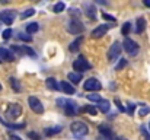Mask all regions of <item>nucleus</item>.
Listing matches in <instances>:
<instances>
[{
	"label": "nucleus",
	"instance_id": "13",
	"mask_svg": "<svg viewBox=\"0 0 150 140\" xmlns=\"http://www.w3.org/2000/svg\"><path fill=\"white\" fill-rule=\"evenodd\" d=\"M85 10H86L88 18H91L92 21H95V18H96V9H95V6L91 4V3H85Z\"/></svg>",
	"mask_w": 150,
	"mask_h": 140
},
{
	"label": "nucleus",
	"instance_id": "19",
	"mask_svg": "<svg viewBox=\"0 0 150 140\" xmlns=\"http://www.w3.org/2000/svg\"><path fill=\"white\" fill-rule=\"evenodd\" d=\"M109 108H111V105H109V101H106V99H100L99 102H98V109H99L100 112H108L109 111Z\"/></svg>",
	"mask_w": 150,
	"mask_h": 140
},
{
	"label": "nucleus",
	"instance_id": "30",
	"mask_svg": "<svg viewBox=\"0 0 150 140\" xmlns=\"http://www.w3.org/2000/svg\"><path fill=\"white\" fill-rule=\"evenodd\" d=\"M125 66H127V60H125V58H120L118 64L115 66V70H117V72H120V70H122Z\"/></svg>",
	"mask_w": 150,
	"mask_h": 140
},
{
	"label": "nucleus",
	"instance_id": "18",
	"mask_svg": "<svg viewBox=\"0 0 150 140\" xmlns=\"http://www.w3.org/2000/svg\"><path fill=\"white\" fill-rule=\"evenodd\" d=\"M60 88L64 91V92L67 93V95H73V93H76L74 91V88L69 83V82H60Z\"/></svg>",
	"mask_w": 150,
	"mask_h": 140
},
{
	"label": "nucleus",
	"instance_id": "35",
	"mask_svg": "<svg viewBox=\"0 0 150 140\" xmlns=\"http://www.w3.org/2000/svg\"><path fill=\"white\" fill-rule=\"evenodd\" d=\"M149 112H150V107H143V108H140L139 115H140V117H144V115H147Z\"/></svg>",
	"mask_w": 150,
	"mask_h": 140
},
{
	"label": "nucleus",
	"instance_id": "20",
	"mask_svg": "<svg viewBox=\"0 0 150 140\" xmlns=\"http://www.w3.org/2000/svg\"><path fill=\"white\" fill-rule=\"evenodd\" d=\"M69 80L71 83H79L82 80V73H77V72H70L69 73Z\"/></svg>",
	"mask_w": 150,
	"mask_h": 140
},
{
	"label": "nucleus",
	"instance_id": "6",
	"mask_svg": "<svg viewBox=\"0 0 150 140\" xmlns=\"http://www.w3.org/2000/svg\"><path fill=\"white\" fill-rule=\"evenodd\" d=\"M121 50H122V47H121L120 43H114L112 45L109 47L108 53H106V58H108L109 61H112V60L118 58V57H120V54H121Z\"/></svg>",
	"mask_w": 150,
	"mask_h": 140
},
{
	"label": "nucleus",
	"instance_id": "2",
	"mask_svg": "<svg viewBox=\"0 0 150 140\" xmlns=\"http://www.w3.org/2000/svg\"><path fill=\"white\" fill-rule=\"evenodd\" d=\"M73 70H76L77 73L88 72V70H91V63L83 55H79V58H76L73 61Z\"/></svg>",
	"mask_w": 150,
	"mask_h": 140
},
{
	"label": "nucleus",
	"instance_id": "49",
	"mask_svg": "<svg viewBox=\"0 0 150 140\" xmlns=\"http://www.w3.org/2000/svg\"><path fill=\"white\" fill-rule=\"evenodd\" d=\"M149 129H150V126H149Z\"/></svg>",
	"mask_w": 150,
	"mask_h": 140
},
{
	"label": "nucleus",
	"instance_id": "47",
	"mask_svg": "<svg viewBox=\"0 0 150 140\" xmlns=\"http://www.w3.org/2000/svg\"><path fill=\"white\" fill-rule=\"evenodd\" d=\"M1 89H3V88H1V83H0V92H1Z\"/></svg>",
	"mask_w": 150,
	"mask_h": 140
},
{
	"label": "nucleus",
	"instance_id": "17",
	"mask_svg": "<svg viewBox=\"0 0 150 140\" xmlns=\"http://www.w3.org/2000/svg\"><path fill=\"white\" fill-rule=\"evenodd\" d=\"M82 41H83V37L80 35V37H77L73 43H70V45H69V50L71 51V53H76L77 50H79V47H80V44H82Z\"/></svg>",
	"mask_w": 150,
	"mask_h": 140
},
{
	"label": "nucleus",
	"instance_id": "38",
	"mask_svg": "<svg viewBox=\"0 0 150 140\" xmlns=\"http://www.w3.org/2000/svg\"><path fill=\"white\" fill-rule=\"evenodd\" d=\"M28 137L32 140H41V136H40L38 133H35V131H29V133H28Z\"/></svg>",
	"mask_w": 150,
	"mask_h": 140
},
{
	"label": "nucleus",
	"instance_id": "25",
	"mask_svg": "<svg viewBox=\"0 0 150 140\" xmlns=\"http://www.w3.org/2000/svg\"><path fill=\"white\" fill-rule=\"evenodd\" d=\"M80 111H85V112H88V114H91V115H96V112H98V109L93 107V105H86L83 109H80Z\"/></svg>",
	"mask_w": 150,
	"mask_h": 140
},
{
	"label": "nucleus",
	"instance_id": "40",
	"mask_svg": "<svg viewBox=\"0 0 150 140\" xmlns=\"http://www.w3.org/2000/svg\"><path fill=\"white\" fill-rule=\"evenodd\" d=\"M115 104H117V107H118V109H120L121 112H124V111H125V108H124V107L121 105V102H120V99H115Z\"/></svg>",
	"mask_w": 150,
	"mask_h": 140
},
{
	"label": "nucleus",
	"instance_id": "22",
	"mask_svg": "<svg viewBox=\"0 0 150 140\" xmlns=\"http://www.w3.org/2000/svg\"><path fill=\"white\" fill-rule=\"evenodd\" d=\"M60 131H61V127H60V126H57V127L45 129V130H44V134H45V136H48V137H51V136H54V134H58Z\"/></svg>",
	"mask_w": 150,
	"mask_h": 140
},
{
	"label": "nucleus",
	"instance_id": "15",
	"mask_svg": "<svg viewBox=\"0 0 150 140\" xmlns=\"http://www.w3.org/2000/svg\"><path fill=\"white\" fill-rule=\"evenodd\" d=\"M45 85H47V88L51 89V91H58V89H61L60 85H58V82L55 80V77H47Z\"/></svg>",
	"mask_w": 150,
	"mask_h": 140
},
{
	"label": "nucleus",
	"instance_id": "33",
	"mask_svg": "<svg viewBox=\"0 0 150 140\" xmlns=\"http://www.w3.org/2000/svg\"><path fill=\"white\" fill-rule=\"evenodd\" d=\"M64 7H66V6H64V3H61V1H60V3H57V4L54 6V12H55V13H61V12L64 10Z\"/></svg>",
	"mask_w": 150,
	"mask_h": 140
},
{
	"label": "nucleus",
	"instance_id": "7",
	"mask_svg": "<svg viewBox=\"0 0 150 140\" xmlns=\"http://www.w3.org/2000/svg\"><path fill=\"white\" fill-rule=\"evenodd\" d=\"M28 104H29V108H31L34 112H37V114H42V112H44V105L41 104V101H40L38 98L29 96V98H28Z\"/></svg>",
	"mask_w": 150,
	"mask_h": 140
},
{
	"label": "nucleus",
	"instance_id": "9",
	"mask_svg": "<svg viewBox=\"0 0 150 140\" xmlns=\"http://www.w3.org/2000/svg\"><path fill=\"white\" fill-rule=\"evenodd\" d=\"M15 18H16V12L15 10H3V12H0V22H3L6 25H12Z\"/></svg>",
	"mask_w": 150,
	"mask_h": 140
},
{
	"label": "nucleus",
	"instance_id": "21",
	"mask_svg": "<svg viewBox=\"0 0 150 140\" xmlns=\"http://www.w3.org/2000/svg\"><path fill=\"white\" fill-rule=\"evenodd\" d=\"M38 29H40L38 22H32V23H28V25H26V34H29V35L38 32Z\"/></svg>",
	"mask_w": 150,
	"mask_h": 140
},
{
	"label": "nucleus",
	"instance_id": "39",
	"mask_svg": "<svg viewBox=\"0 0 150 140\" xmlns=\"http://www.w3.org/2000/svg\"><path fill=\"white\" fill-rule=\"evenodd\" d=\"M102 18H103V19H106V21H109V22H114V23L117 22V19H115L114 16L108 15V13H102Z\"/></svg>",
	"mask_w": 150,
	"mask_h": 140
},
{
	"label": "nucleus",
	"instance_id": "12",
	"mask_svg": "<svg viewBox=\"0 0 150 140\" xmlns=\"http://www.w3.org/2000/svg\"><path fill=\"white\" fill-rule=\"evenodd\" d=\"M0 58H1V61H9V63L15 61L13 53L9 51L7 48H3V47H0Z\"/></svg>",
	"mask_w": 150,
	"mask_h": 140
},
{
	"label": "nucleus",
	"instance_id": "24",
	"mask_svg": "<svg viewBox=\"0 0 150 140\" xmlns=\"http://www.w3.org/2000/svg\"><path fill=\"white\" fill-rule=\"evenodd\" d=\"M9 83H10V86H12V89H13L15 92H21V85H19V82H18L15 77H10V79H9Z\"/></svg>",
	"mask_w": 150,
	"mask_h": 140
},
{
	"label": "nucleus",
	"instance_id": "11",
	"mask_svg": "<svg viewBox=\"0 0 150 140\" xmlns=\"http://www.w3.org/2000/svg\"><path fill=\"white\" fill-rule=\"evenodd\" d=\"M111 28V25H106V23H103V25H99V26H96L93 31H92V38H95V40H98V38H102L106 32H108V29Z\"/></svg>",
	"mask_w": 150,
	"mask_h": 140
},
{
	"label": "nucleus",
	"instance_id": "29",
	"mask_svg": "<svg viewBox=\"0 0 150 140\" xmlns=\"http://www.w3.org/2000/svg\"><path fill=\"white\" fill-rule=\"evenodd\" d=\"M86 98H88L89 101H92V102H99L100 99H102L99 93H89V95H88Z\"/></svg>",
	"mask_w": 150,
	"mask_h": 140
},
{
	"label": "nucleus",
	"instance_id": "42",
	"mask_svg": "<svg viewBox=\"0 0 150 140\" xmlns=\"http://www.w3.org/2000/svg\"><path fill=\"white\" fill-rule=\"evenodd\" d=\"M10 140H22V139L18 137V136H15V134H10Z\"/></svg>",
	"mask_w": 150,
	"mask_h": 140
},
{
	"label": "nucleus",
	"instance_id": "37",
	"mask_svg": "<svg viewBox=\"0 0 150 140\" xmlns=\"http://www.w3.org/2000/svg\"><path fill=\"white\" fill-rule=\"evenodd\" d=\"M140 131H142V134H143V137L146 140H150V134H149V131H147V129L144 127V126H142L140 127Z\"/></svg>",
	"mask_w": 150,
	"mask_h": 140
},
{
	"label": "nucleus",
	"instance_id": "5",
	"mask_svg": "<svg viewBox=\"0 0 150 140\" xmlns=\"http://www.w3.org/2000/svg\"><path fill=\"white\" fill-rule=\"evenodd\" d=\"M122 48L125 50V53H128L130 55H134L139 53V44L130 38H125L124 43H122Z\"/></svg>",
	"mask_w": 150,
	"mask_h": 140
},
{
	"label": "nucleus",
	"instance_id": "43",
	"mask_svg": "<svg viewBox=\"0 0 150 140\" xmlns=\"http://www.w3.org/2000/svg\"><path fill=\"white\" fill-rule=\"evenodd\" d=\"M143 4H144L146 7H150V0H143Z\"/></svg>",
	"mask_w": 150,
	"mask_h": 140
},
{
	"label": "nucleus",
	"instance_id": "8",
	"mask_svg": "<svg viewBox=\"0 0 150 140\" xmlns=\"http://www.w3.org/2000/svg\"><path fill=\"white\" fill-rule=\"evenodd\" d=\"M83 88H85V91H100L102 89V85H100V82L96 79V77H89L85 83H83Z\"/></svg>",
	"mask_w": 150,
	"mask_h": 140
},
{
	"label": "nucleus",
	"instance_id": "36",
	"mask_svg": "<svg viewBox=\"0 0 150 140\" xmlns=\"http://www.w3.org/2000/svg\"><path fill=\"white\" fill-rule=\"evenodd\" d=\"M12 34H13V32H12V29H10V28H7L6 31H3L1 37H3V40H9V38L12 37Z\"/></svg>",
	"mask_w": 150,
	"mask_h": 140
},
{
	"label": "nucleus",
	"instance_id": "31",
	"mask_svg": "<svg viewBox=\"0 0 150 140\" xmlns=\"http://www.w3.org/2000/svg\"><path fill=\"white\" fill-rule=\"evenodd\" d=\"M18 38L22 40V41H25V43H31L32 41V35H29V34H19Z\"/></svg>",
	"mask_w": 150,
	"mask_h": 140
},
{
	"label": "nucleus",
	"instance_id": "10",
	"mask_svg": "<svg viewBox=\"0 0 150 140\" xmlns=\"http://www.w3.org/2000/svg\"><path fill=\"white\" fill-rule=\"evenodd\" d=\"M64 111H66V114H67V115L73 117V115H76L80 109H79V107H77V104H76L74 101H71V99H66V104H64Z\"/></svg>",
	"mask_w": 150,
	"mask_h": 140
},
{
	"label": "nucleus",
	"instance_id": "34",
	"mask_svg": "<svg viewBox=\"0 0 150 140\" xmlns=\"http://www.w3.org/2000/svg\"><path fill=\"white\" fill-rule=\"evenodd\" d=\"M130 29H131V23H130V22H125V23H124V26H122V35H124V37H125V35H128Z\"/></svg>",
	"mask_w": 150,
	"mask_h": 140
},
{
	"label": "nucleus",
	"instance_id": "3",
	"mask_svg": "<svg viewBox=\"0 0 150 140\" xmlns=\"http://www.w3.org/2000/svg\"><path fill=\"white\" fill-rule=\"evenodd\" d=\"M22 114V107L19 104H9L7 105V109H6V117L10 118V120H16L18 117H21Z\"/></svg>",
	"mask_w": 150,
	"mask_h": 140
},
{
	"label": "nucleus",
	"instance_id": "48",
	"mask_svg": "<svg viewBox=\"0 0 150 140\" xmlns=\"http://www.w3.org/2000/svg\"><path fill=\"white\" fill-rule=\"evenodd\" d=\"M0 63H1V58H0Z\"/></svg>",
	"mask_w": 150,
	"mask_h": 140
},
{
	"label": "nucleus",
	"instance_id": "4",
	"mask_svg": "<svg viewBox=\"0 0 150 140\" xmlns=\"http://www.w3.org/2000/svg\"><path fill=\"white\" fill-rule=\"evenodd\" d=\"M67 31L70 34H74V35H79L85 31V25L79 21V19H71L67 25Z\"/></svg>",
	"mask_w": 150,
	"mask_h": 140
},
{
	"label": "nucleus",
	"instance_id": "44",
	"mask_svg": "<svg viewBox=\"0 0 150 140\" xmlns=\"http://www.w3.org/2000/svg\"><path fill=\"white\" fill-rule=\"evenodd\" d=\"M96 1H98V3H102V4H106V6L109 4V3H108L106 0H96Z\"/></svg>",
	"mask_w": 150,
	"mask_h": 140
},
{
	"label": "nucleus",
	"instance_id": "28",
	"mask_svg": "<svg viewBox=\"0 0 150 140\" xmlns=\"http://www.w3.org/2000/svg\"><path fill=\"white\" fill-rule=\"evenodd\" d=\"M70 16L73 18V19H79L80 18V13H82V10L80 9H76V7H73V9H70Z\"/></svg>",
	"mask_w": 150,
	"mask_h": 140
},
{
	"label": "nucleus",
	"instance_id": "46",
	"mask_svg": "<svg viewBox=\"0 0 150 140\" xmlns=\"http://www.w3.org/2000/svg\"><path fill=\"white\" fill-rule=\"evenodd\" d=\"M117 140H127V139H124V137H117Z\"/></svg>",
	"mask_w": 150,
	"mask_h": 140
},
{
	"label": "nucleus",
	"instance_id": "26",
	"mask_svg": "<svg viewBox=\"0 0 150 140\" xmlns=\"http://www.w3.org/2000/svg\"><path fill=\"white\" fill-rule=\"evenodd\" d=\"M10 50L13 51V53H16V54H19V55H25V50H23V45H12L10 47Z\"/></svg>",
	"mask_w": 150,
	"mask_h": 140
},
{
	"label": "nucleus",
	"instance_id": "1",
	"mask_svg": "<svg viewBox=\"0 0 150 140\" xmlns=\"http://www.w3.org/2000/svg\"><path fill=\"white\" fill-rule=\"evenodd\" d=\"M70 130H71L73 136L77 137V139H83L89 133V129H88V126L83 121H73L70 124Z\"/></svg>",
	"mask_w": 150,
	"mask_h": 140
},
{
	"label": "nucleus",
	"instance_id": "16",
	"mask_svg": "<svg viewBox=\"0 0 150 140\" xmlns=\"http://www.w3.org/2000/svg\"><path fill=\"white\" fill-rule=\"evenodd\" d=\"M0 121L9 129V130H21V129H23L26 124L25 123H21V124H13V123H7V121H4L3 118H0Z\"/></svg>",
	"mask_w": 150,
	"mask_h": 140
},
{
	"label": "nucleus",
	"instance_id": "23",
	"mask_svg": "<svg viewBox=\"0 0 150 140\" xmlns=\"http://www.w3.org/2000/svg\"><path fill=\"white\" fill-rule=\"evenodd\" d=\"M99 133L103 134L106 139H111L112 137V131H111V129L108 126H99Z\"/></svg>",
	"mask_w": 150,
	"mask_h": 140
},
{
	"label": "nucleus",
	"instance_id": "41",
	"mask_svg": "<svg viewBox=\"0 0 150 140\" xmlns=\"http://www.w3.org/2000/svg\"><path fill=\"white\" fill-rule=\"evenodd\" d=\"M134 108H136V105H133V104H128V114H130V115H133V112H134Z\"/></svg>",
	"mask_w": 150,
	"mask_h": 140
},
{
	"label": "nucleus",
	"instance_id": "14",
	"mask_svg": "<svg viewBox=\"0 0 150 140\" xmlns=\"http://www.w3.org/2000/svg\"><path fill=\"white\" fill-rule=\"evenodd\" d=\"M144 29H146V19L142 16V18H139L137 22H136V34H143Z\"/></svg>",
	"mask_w": 150,
	"mask_h": 140
},
{
	"label": "nucleus",
	"instance_id": "27",
	"mask_svg": "<svg viewBox=\"0 0 150 140\" xmlns=\"http://www.w3.org/2000/svg\"><path fill=\"white\" fill-rule=\"evenodd\" d=\"M32 15H35V9H26L23 13H21V19H26V18H29V16H32Z\"/></svg>",
	"mask_w": 150,
	"mask_h": 140
},
{
	"label": "nucleus",
	"instance_id": "45",
	"mask_svg": "<svg viewBox=\"0 0 150 140\" xmlns=\"http://www.w3.org/2000/svg\"><path fill=\"white\" fill-rule=\"evenodd\" d=\"M9 1H10V0H0L1 4H6V3H9Z\"/></svg>",
	"mask_w": 150,
	"mask_h": 140
},
{
	"label": "nucleus",
	"instance_id": "32",
	"mask_svg": "<svg viewBox=\"0 0 150 140\" xmlns=\"http://www.w3.org/2000/svg\"><path fill=\"white\" fill-rule=\"evenodd\" d=\"M23 50H25V54H26V55H29V57H34V58L37 57V53H35V51H34L31 47L23 45Z\"/></svg>",
	"mask_w": 150,
	"mask_h": 140
}]
</instances>
